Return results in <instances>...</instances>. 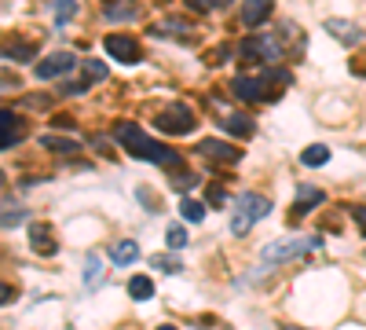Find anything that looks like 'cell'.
<instances>
[{
	"label": "cell",
	"mask_w": 366,
	"mask_h": 330,
	"mask_svg": "<svg viewBox=\"0 0 366 330\" xmlns=\"http://www.w3.org/2000/svg\"><path fill=\"white\" fill-rule=\"evenodd\" d=\"M0 129H19V118L11 110H0Z\"/></svg>",
	"instance_id": "obj_32"
},
{
	"label": "cell",
	"mask_w": 366,
	"mask_h": 330,
	"mask_svg": "<svg viewBox=\"0 0 366 330\" xmlns=\"http://www.w3.org/2000/svg\"><path fill=\"white\" fill-rule=\"evenodd\" d=\"M282 330H304V327H293V323H286V327H282Z\"/></svg>",
	"instance_id": "obj_36"
},
{
	"label": "cell",
	"mask_w": 366,
	"mask_h": 330,
	"mask_svg": "<svg viewBox=\"0 0 366 330\" xmlns=\"http://www.w3.org/2000/svg\"><path fill=\"white\" fill-rule=\"evenodd\" d=\"M19 224H30V213L22 206H11V209L0 213V227H19Z\"/></svg>",
	"instance_id": "obj_22"
},
{
	"label": "cell",
	"mask_w": 366,
	"mask_h": 330,
	"mask_svg": "<svg viewBox=\"0 0 366 330\" xmlns=\"http://www.w3.org/2000/svg\"><path fill=\"white\" fill-rule=\"evenodd\" d=\"M77 67V55L73 52H51L48 59H41L37 62V78H44V81H51V78H62V73H70Z\"/></svg>",
	"instance_id": "obj_7"
},
{
	"label": "cell",
	"mask_w": 366,
	"mask_h": 330,
	"mask_svg": "<svg viewBox=\"0 0 366 330\" xmlns=\"http://www.w3.org/2000/svg\"><path fill=\"white\" fill-rule=\"evenodd\" d=\"M139 261V246L132 243V238H121L114 250H110V264H117V268H128V264Z\"/></svg>",
	"instance_id": "obj_15"
},
{
	"label": "cell",
	"mask_w": 366,
	"mask_h": 330,
	"mask_svg": "<svg viewBox=\"0 0 366 330\" xmlns=\"http://www.w3.org/2000/svg\"><path fill=\"white\" fill-rule=\"evenodd\" d=\"M271 15V0H242V26L256 30Z\"/></svg>",
	"instance_id": "obj_13"
},
{
	"label": "cell",
	"mask_w": 366,
	"mask_h": 330,
	"mask_svg": "<svg viewBox=\"0 0 366 330\" xmlns=\"http://www.w3.org/2000/svg\"><path fill=\"white\" fill-rule=\"evenodd\" d=\"M198 155L202 158H213V162H242V150L231 147V144H220V139H202Z\"/></svg>",
	"instance_id": "obj_10"
},
{
	"label": "cell",
	"mask_w": 366,
	"mask_h": 330,
	"mask_svg": "<svg viewBox=\"0 0 366 330\" xmlns=\"http://www.w3.org/2000/svg\"><path fill=\"white\" fill-rule=\"evenodd\" d=\"M30 246H33V253H41V257H55L59 243H55L51 224H44V220H33L30 224Z\"/></svg>",
	"instance_id": "obj_8"
},
{
	"label": "cell",
	"mask_w": 366,
	"mask_h": 330,
	"mask_svg": "<svg viewBox=\"0 0 366 330\" xmlns=\"http://www.w3.org/2000/svg\"><path fill=\"white\" fill-rule=\"evenodd\" d=\"M99 283H103V264H99L96 253H88V261H85V286L96 290Z\"/></svg>",
	"instance_id": "obj_20"
},
{
	"label": "cell",
	"mask_w": 366,
	"mask_h": 330,
	"mask_svg": "<svg viewBox=\"0 0 366 330\" xmlns=\"http://www.w3.org/2000/svg\"><path fill=\"white\" fill-rule=\"evenodd\" d=\"M103 19L107 22H132V19H139V4L136 0H114V4L103 8Z\"/></svg>",
	"instance_id": "obj_14"
},
{
	"label": "cell",
	"mask_w": 366,
	"mask_h": 330,
	"mask_svg": "<svg viewBox=\"0 0 366 330\" xmlns=\"http://www.w3.org/2000/svg\"><path fill=\"white\" fill-rule=\"evenodd\" d=\"M271 213V198L256 195V191H242L234 198V209H231V235H245L256 220H264Z\"/></svg>",
	"instance_id": "obj_3"
},
{
	"label": "cell",
	"mask_w": 366,
	"mask_h": 330,
	"mask_svg": "<svg viewBox=\"0 0 366 330\" xmlns=\"http://www.w3.org/2000/svg\"><path fill=\"white\" fill-rule=\"evenodd\" d=\"M326 33L330 37H337V41H341L345 48H351V44H359L363 41V26H356V22L351 19H326Z\"/></svg>",
	"instance_id": "obj_9"
},
{
	"label": "cell",
	"mask_w": 366,
	"mask_h": 330,
	"mask_svg": "<svg viewBox=\"0 0 366 330\" xmlns=\"http://www.w3.org/2000/svg\"><path fill=\"white\" fill-rule=\"evenodd\" d=\"M154 33H187V22H158Z\"/></svg>",
	"instance_id": "obj_28"
},
{
	"label": "cell",
	"mask_w": 366,
	"mask_h": 330,
	"mask_svg": "<svg viewBox=\"0 0 366 330\" xmlns=\"http://www.w3.org/2000/svg\"><path fill=\"white\" fill-rule=\"evenodd\" d=\"M322 246V235H290V238H274L260 250V264L271 268V264H286V261H297L304 253L319 250Z\"/></svg>",
	"instance_id": "obj_2"
},
{
	"label": "cell",
	"mask_w": 366,
	"mask_h": 330,
	"mask_svg": "<svg viewBox=\"0 0 366 330\" xmlns=\"http://www.w3.org/2000/svg\"><path fill=\"white\" fill-rule=\"evenodd\" d=\"M351 217H356V220H359V227L366 232V206H356V209H351Z\"/></svg>",
	"instance_id": "obj_34"
},
{
	"label": "cell",
	"mask_w": 366,
	"mask_h": 330,
	"mask_svg": "<svg viewBox=\"0 0 366 330\" xmlns=\"http://www.w3.org/2000/svg\"><path fill=\"white\" fill-rule=\"evenodd\" d=\"M77 15V0H55V22L67 26V22Z\"/></svg>",
	"instance_id": "obj_24"
},
{
	"label": "cell",
	"mask_w": 366,
	"mask_h": 330,
	"mask_svg": "<svg viewBox=\"0 0 366 330\" xmlns=\"http://www.w3.org/2000/svg\"><path fill=\"white\" fill-rule=\"evenodd\" d=\"M231 0H209V8H227Z\"/></svg>",
	"instance_id": "obj_35"
},
{
	"label": "cell",
	"mask_w": 366,
	"mask_h": 330,
	"mask_svg": "<svg viewBox=\"0 0 366 330\" xmlns=\"http://www.w3.org/2000/svg\"><path fill=\"white\" fill-rule=\"evenodd\" d=\"M0 187H4V173H0Z\"/></svg>",
	"instance_id": "obj_38"
},
{
	"label": "cell",
	"mask_w": 366,
	"mask_h": 330,
	"mask_svg": "<svg viewBox=\"0 0 366 330\" xmlns=\"http://www.w3.org/2000/svg\"><path fill=\"white\" fill-rule=\"evenodd\" d=\"M224 129L227 132H238V136H250L253 132V118H250V114H231V118L224 121Z\"/></svg>",
	"instance_id": "obj_21"
},
{
	"label": "cell",
	"mask_w": 366,
	"mask_h": 330,
	"mask_svg": "<svg viewBox=\"0 0 366 330\" xmlns=\"http://www.w3.org/2000/svg\"><path fill=\"white\" fill-rule=\"evenodd\" d=\"M290 70H264L260 73V92H264V99H279L282 88H290Z\"/></svg>",
	"instance_id": "obj_11"
},
{
	"label": "cell",
	"mask_w": 366,
	"mask_h": 330,
	"mask_svg": "<svg viewBox=\"0 0 366 330\" xmlns=\"http://www.w3.org/2000/svg\"><path fill=\"white\" fill-rule=\"evenodd\" d=\"M41 144L48 150H59V155H77V150H81V144H77V139H67V136H41Z\"/></svg>",
	"instance_id": "obj_19"
},
{
	"label": "cell",
	"mask_w": 366,
	"mask_h": 330,
	"mask_svg": "<svg viewBox=\"0 0 366 330\" xmlns=\"http://www.w3.org/2000/svg\"><path fill=\"white\" fill-rule=\"evenodd\" d=\"M180 213H183V220H191V224L205 220V206H202V202H194V198H183L180 202Z\"/></svg>",
	"instance_id": "obj_23"
},
{
	"label": "cell",
	"mask_w": 366,
	"mask_h": 330,
	"mask_svg": "<svg viewBox=\"0 0 366 330\" xmlns=\"http://www.w3.org/2000/svg\"><path fill=\"white\" fill-rule=\"evenodd\" d=\"M279 55H282V44H279V37H271V33H256V37H250V41L242 44V59L274 62Z\"/></svg>",
	"instance_id": "obj_5"
},
{
	"label": "cell",
	"mask_w": 366,
	"mask_h": 330,
	"mask_svg": "<svg viewBox=\"0 0 366 330\" xmlns=\"http://www.w3.org/2000/svg\"><path fill=\"white\" fill-rule=\"evenodd\" d=\"M128 297L132 301H150L154 297V279H147V275L128 279Z\"/></svg>",
	"instance_id": "obj_18"
},
{
	"label": "cell",
	"mask_w": 366,
	"mask_h": 330,
	"mask_svg": "<svg viewBox=\"0 0 366 330\" xmlns=\"http://www.w3.org/2000/svg\"><path fill=\"white\" fill-rule=\"evenodd\" d=\"M114 139H117V144H121L132 158H147V162H154V165H165V169L180 165V155H176L173 147H165V144H158V139H150V136L143 132L139 125H132V121H117Z\"/></svg>",
	"instance_id": "obj_1"
},
{
	"label": "cell",
	"mask_w": 366,
	"mask_h": 330,
	"mask_svg": "<svg viewBox=\"0 0 366 330\" xmlns=\"http://www.w3.org/2000/svg\"><path fill=\"white\" fill-rule=\"evenodd\" d=\"M103 48L117 59V62H125V67H136V62L143 59V52H139V44L132 41V37H125V33H110L107 41H103Z\"/></svg>",
	"instance_id": "obj_6"
},
{
	"label": "cell",
	"mask_w": 366,
	"mask_h": 330,
	"mask_svg": "<svg viewBox=\"0 0 366 330\" xmlns=\"http://www.w3.org/2000/svg\"><path fill=\"white\" fill-rule=\"evenodd\" d=\"M326 162H330V147L326 144H311V147H304V155H300V165H308V169H322Z\"/></svg>",
	"instance_id": "obj_17"
},
{
	"label": "cell",
	"mask_w": 366,
	"mask_h": 330,
	"mask_svg": "<svg viewBox=\"0 0 366 330\" xmlns=\"http://www.w3.org/2000/svg\"><path fill=\"white\" fill-rule=\"evenodd\" d=\"M322 191L319 187H300V195H297V206H293V213L290 217H300V213H308V209H315V206H322Z\"/></svg>",
	"instance_id": "obj_16"
},
{
	"label": "cell",
	"mask_w": 366,
	"mask_h": 330,
	"mask_svg": "<svg viewBox=\"0 0 366 330\" xmlns=\"http://www.w3.org/2000/svg\"><path fill=\"white\" fill-rule=\"evenodd\" d=\"M165 243H168V250H183V246H187V232H183L180 224H173L165 232Z\"/></svg>",
	"instance_id": "obj_26"
},
{
	"label": "cell",
	"mask_w": 366,
	"mask_h": 330,
	"mask_svg": "<svg viewBox=\"0 0 366 330\" xmlns=\"http://www.w3.org/2000/svg\"><path fill=\"white\" fill-rule=\"evenodd\" d=\"M158 330H176V327H173V323H162V327H158Z\"/></svg>",
	"instance_id": "obj_37"
},
{
	"label": "cell",
	"mask_w": 366,
	"mask_h": 330,
	"mask_svg": "<svg viewBox=\"0 0 366 330\" xmlns=\"http://www.w3.org/2000/svg\"><path fill=\"white\" fill-rule=\"evenodd\" d=\"M85 73H92L96 81H103L107 78V67H103V62H85Z\"/></svg>",
	"instance_id": "obj_31"
},
{
	"label": "cell",
	"mask_w": 366,
	"mask_h": 330,
	"mask_svg": "<svg viewBox=\"0 0 366 330\" xmlns=\"http://www.w3.org/2000/svg\"><path fill=\"white\" fill-rule=\"evenodd\" d=\"M231 92L238 96L242 103H256V99H264V92H260V78H250V73L231 78Z\"/></svg>",
	"instance_id": "obj_12"
},
{
	"label": "cell",
	"mask_w": 366,
	"mask_h": 330,
	"mask_svg": "<svg viewBox=\"0 0 366 330\" xmlns=\"http://www.w3.org/2000/svg\"><path fill=\"white\" fill-rule=\"evenodd\" d=\"M11 297H15V290H11L8 283H0V304H8Z\"/></svg>",
	"instance_id": "obj_33"
},
{
	"label": "cell",
	"mask_w": 366,
	"mask_h": 330,
	"mask_svg": "<svg viewBox=\"0 0 366 330\" xmlns=\"http://www.w3.org/2000/svg\"><path fill=\"white\" fill-rule=\"evenodd\" d=\"M4 55H11V59H19V62H22V59H30V55H33V48H26V44H15V48H8Z\"/></svg>",
	"instance_id": "obj_30"
},
{
	"label": "cell",
	"mask_w": 366,
	"mask_h": 330,
	"mask_svg": "<svg viewBox=\"0 0 366 330\" xmlns=\"http://www.w3.org/2000/svg\"><path fill=\"white\" fill-rule=\"evenodd\" d=\"M19 139H22V129H0V150L15 147Z\"/></svg>",
	"instance_id": "obj_27"
},
{
	"label": "cell",
	"mask_w": 366,
	"mask_h": 330,
	"mask_svg": "<svg viewBox=\"0 0 366 330\" xmlns=\"http://www.w3.org/2000/svg\"><path fill=\"white\" fill-rule=\"evenodd\" d=\"M154 125H158L162 132H168V136H176V132H191V129H194V114L183 107V103H173V107H165L158 118H154Z\"/></svg>",
	"instance_id": "obj_4"
},
{
	"label": "cell",
	"mask_w": 366,
	"mask_h": 330,
	"mask_svg": "<svg viewBox=\"0 0 366 330\" xmlns=\"http://www.w3.org/2000/svg\"><path fill=\"white\" fill-rule=\"evenodd\" d=\"M150 264L154 268H162V272H183V264H180V257H168V253H158V257H150Z\"/></svg>",
	"instance_id": "obj_25"
},
{
	"label": "cell",
	"mask_w": 366,
	"mask_h": 330,
	"mask_svg": "<svg viewBox=\"0 0 366 330\" xmlns=\"http://www.w3.org/2000/svg\"><path fill=\"white\" fill-rule=\"evenodd\" d=\"M136 195H139V202H143V206H150V209H162V202H158V198H150V195H154L150 187H139Z\"/></svg>",
	"instance_id": "obj_29"
}]
</instances>
